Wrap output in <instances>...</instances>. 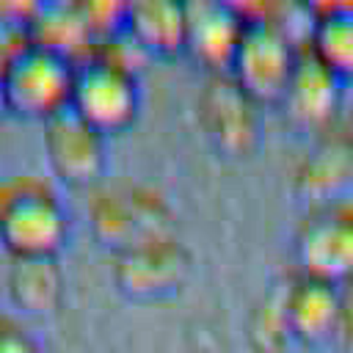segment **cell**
Here are the masks:
<instances>
[{"label": "cell", "mask_w": 353, "mask_h": 353, "mask_svg": "<svg viewBox=\"0 0 353 353\" xmlns=\"http://www.w3.org/2000/svg\"><path fill=\"white\" fill-rule=\"evenodd\" d=\"M345 80L334 74L306 44H301L290 83L276 105L284 121L301 135H320L336 124Z\"/></svg>", "instance_id": "cell-11"}, {"label": "cell", "mask_w": 353, "mask_h": 353, "mask_svg": "<svg viewBox=\"0 0 353 353\" xmlns=\"http://www.w3.org/2000/svg\"><path fill=\"white\" fill-rule=\"evenodd\" d=\"M121 30L149 55V61L182 58L188 41V6L171 0L124 3Z\"/></svg>", "instance_id": "cell-14"}, {"label": "cell", "mask_w": 353, "mask_h": 353, "mask_svg": "<svg viewBox=\"0 0 353 353\" xmlns=\"http://www.w3.org/2000/svg\"><path fill=\"white\" fill-rule=\"evenodd\" d=\"M334 74L353 80V3H320L303 41Z\"/></svg>", "instance_id": "cell-17"}, {"label": "cell", "mask_w": 353, "mask_h": 353, "mask_svg": "<svg viewBox=\"0 0 353 353\" xmlns=\"http://www.w3.org/2000/svg\"><path fill=\"white\" fill-rule=\"evenodd\" d=\"M88 226L94 240L116 256L154 240L176 237V212L157 188L127 185L91 199Z\"/></svg>", "instance_id": "cell-3"}, {"label": "cell", "mask_w": 353, "mask_h": 353, "mask_svg": "<svg viewBox=\"0 0 353 353\" xmlns=\"http://www.w3.org/2000/svg\"><path fill=\"white\" fill-rule=\"evenodd\" d=\"M281 312L292 345L328 350L339 314V284L290 270L281 279Z\"/></svg>", "instance_id": "cell-12"}, {"label": "cell", "mask_w": 353, "mask_h": 353, "mask_svg": "<svg viewBox=\"0 0 353 353\" xmlns=\"http://www.w3.org/2000/svg\"><path fill=\"white\" fill-rule=\"evenodd\" d=\"M353 185V127L334 124L314 135L309 149L295 160L290 174V193L303 207L345 199Z\"/></svg>", "instance_id": "cell-10"}, {"label": "cell", "mask_w": 353, "mask_h": 353, "mask_svg": "<svg viewBox=\"0 0 353 353\" xmlns=\"http://www.w3.org/2000/svg\"><path fill=\"white\" fill-rule=\"evenodd\" d=\"M74 66V61L30 39L22 41L3 58V91L8 113L47 121L58 110L69 108Z\"/></svg>", "instance_id": "cell-4"}, {"label": "cell", "mask_w": 353, "mask_h": 353, "mask_svg": "<svg viewBox=\"0 0 353 353\" xmlns=\"http://www.w3.org/2000/svg\"><path fill=\"white\" fill-rule=\"evenodd\" d=\"M6 290L19 312L33 317L52 314L66 290L58 256H8Z\"/></svg>", "instance_id": "cell-16"}, {"label": "cell", "mask_w": 353, "mask_h": 353, "mask_svg": "<svg viewBox=\"0 0 353 353\" xmlns=\"http://www.w3.org/2000/svg\"><path fill=\"white\" fill-rule=\"evenodd\" d=\"M44 157L52 176L69 188H91L108 171V138L72 108L41 121Z\"/></svg>", "instance_id": "cell-9"}, {"label": "cell", "mask_w": 353, "mask_h": 353, "mask_svg": "<svg viewBox=\"0 0 353 353\" xmlns=\"http://www.w3.org/2000/svg\"><path fill=\"white\" fill-rule=\"evenodd\" d=\"M350 127H353V121H350Z\"/></svg>", "instance_id": "cell-22"}, {"label": "cell", "mask_w": 353, "mask_h": 353, "mask_svg": "<svg viewBox=\"0 0 353 353\" xmlns=\"http://www.w3.org/2000/svg\"><path fill=\"white\" fill-rule=\"evenodd\" d=\"M196 116L204 138L221 157H251L262 141V108L226 72L204 74Z\"/></svg>", "instance_id": "cell-8"}, {"label": "cell", "mask_w": 353, "mask_h": 353, "mask_svg": "<svg viewBox=\"0 0 353 353\" xmlns=\"http://www.w3.org/2000/svg\"><path fill=\"white\" fill-rule=\"evenodd\" d=\"M292 270L342 284L353 276V199L306 207L290 240Z\"/></svg>", "instance_id": "cell-6"}, {"label": "cell", "mask_w": 353, "mask_h": 353, "mask_svg": "<svg viewBox=\"0 0 353 353\" xmlns=\"http://www.w3.org/2000/svg\"><path fill=\"white\" fill-rule=\"evenodd\" d=\"M193 276V251L179 237L154 240L113 256L110 279L130 303H165L185 292Z\"/></svg>", "instance_id": "cell-7"}, {"label": "cell", "mask_w": 353, "mask_h": 353, "mask_svg": "<svg viewBox=\"0 0 353 353\" xmlns=\"http://www.w3.org/2000/svg\"><path fill=\"white\" fill-rule=\"evenodd\" d=\"M245 334H248V345L256 353H284L292 345L281 312V281L270 284V290L254 303Z\"/></svg>", "instance_id": "cell-18"}, {"label": "cell", "mask_w": 353, "mask_h": 353, "mask_svg": "<svg viewBox=\"0 0 353 353\" xmlns=\"http://www.w3.org/2000/svg\"><path fill=\"white\" fill-rule=\"evenodd\" d=\"M8 116V108H6V91H3V58H0V121Z\"/></svg>", "instance_id": "cell-21"}, {"label": "cell", "mask_w": 353, "mask_h": 353, "mask_svg": "<svg viewBox=\"0 0 353 353\" xmlns=\"http://www.w3.org/2000/svg\"><path fill=\"white\" fill-rule=\"evenodd\" d=\"M0 353H44V345L19 320L0 317Z\"/></svg>", "instance_id": "cell-20"}, {"label": "cell", "mask_w": 353, "mask_h": 353, "mask_svg": "<svg viewBox=\"0 0 353 353\" xmlns=\"http://www.w3.org/2000/svg\"><path fill=\"white\" fill-rule=\"evenodd\" d=\"M69 234V210L50 182L19 174L0 185V245L8 256H58Z\"/></svg>", "instance_id": "cell-1"}, {"label": "cell", "mask_w": 353, "mask_h": 353, "mask_svg": "<svg viewBox=\"0 0 353 353\" xmlns=\"http://www.w3.org/2000/svg\"><path fill=\"white\" fill-rule=\"evenodd\" d=\"M28 39L74 63L97 50V36L83 3H36Z\"/></svg>", "instance_id": "cell-15"}, {"label": "cell", "mask_w": 353, "mask_h": 353, "mask_svg": "<svg viewBox=\"0 0 353 353\" xmlns=\"http://www.w3.org/2000/svg\"><path fill=\"white\" fill-rule=\"evenodd\" d=\"M188 6V41L185 58L201 66L204 74L229 72L234 50L245 28V8L237 3L199 0Z\"/></svg>", "instance_id": "cell-13"}, {"label": "cell", "mask_w": 353, "mask_h": 353, "mask_svg": "<svg viewBox=\"0 0 353 353\" xmlns=\"http://www.w3.org/2000/svg\"><path fill=\"white\" fill-rule=\"evenodd\" d=\"M243 8H245V28L226 74L259 108H276L295 69L301 41L276 19L273 8L268 6H243Z\"/></svg>", "instance_id": "cell-2"}, {"label": "cell", "mask_w": 353, "mask_h": 353, "mask_svg": "<svg viewBox=\"0 0 353 353\" xmlns=\"http://www.w3.org/2000/svg\"><path fill=\"white\" fill-rule=\"evenodd\" d=\"M141 74L105 55H88L74 66L69 108L105 138L124 132L141 113Z\"/></svg>", "instance_id": "cell-5"}, {"label": "cell", "mask_w": 353, "mask_h": 353, "mask_svg": "<svg viewBox=\"0 0 353 353\" xmlns=\"http://www.w3.org/2000/svg\"><path fill=\"white\" fill-rule=\"evenodd\" d=\"M331 353H353V276L339 284V314L328 345Z\"/></svg>", "instance_id": "cell-19"}]
</instances>
